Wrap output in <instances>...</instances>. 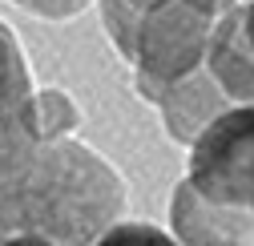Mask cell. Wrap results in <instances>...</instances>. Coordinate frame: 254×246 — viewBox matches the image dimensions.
Instances as JSON below:
<instances>
[{"mask_svg":"<svg viewBox=\"0 0 254 246\" xmlns=\"http://www.w3.org/2000/svg\"><path fill=\"white\" fill-rule=\"evenodd\" d=\"M125 214V182L77 137L20 141L0 153V238L33 234L89 246Z\"/></svg>","mask_w":254,"mask_h":246,"instance_id":"1","label":"cell"},{"mask_svg":"<svg viewBox=\"0 0 254 246\" xmlns=\"http://www.w3.org/2000/svg\"><path fill=\"white\" fill-rule=\"evenodd\" d=\"M222 8V0H157L137 12L125 57L137 65V89L149 101L162 85L202 69Z\"/></svg>","mask_w":254,"mask_h":246,"instance_id":"2","label":"cell"},{"mask_svg":"<svg viewBox=\"0 0 254 246\" xmlns=\"http://www.w3.org/2000/svg\"><path fill=\"white\" fill-rule=\"evenodd\" d=\"M182 182L202 202L254 222V101L226 105L198 129Z\"/></svg>","mask_w":254,"mask_h":246,"instance_id":"3","label":"cell"},{"mask_svg":"<svg viewBox=\"0 0 254 246\" xmlns=\"http://www.w3.org/2000/svg\"><path fill=\"white\" fill-rule=\"evenodd\" d=\"M202 69L230 105L254 101V0H234L222 8Z\"/></svg>","mask_w":254,"mask_h":246,"instance_id":"4","label":"cell"},{"mask_svg":"<svg viewBox=\"0 0 254 246\" xmlns=\"http://www.w3.org/2000/svg\"><path fill=\"white\" fill-rule=\"evenodd\" d=\"M170 234L182 246H254L250 218L202 202L186 182H178V190L170 198Z\"/></svg>","mask_w":254,"mask_h":246,"instance_id":"5","label":"cell"},{"mask_svg":"<svg viewBox=\"0 0 254 246\" xmlns=\"http://www.w3.org/2000/svg\"><path fill=\"white\" fill-rule=\"evenodd\" d=\"M153 105H162L166 113V129L178 137V141H194L198 129L206 125V121H214L222 109H226L230 101L222 97V89L210 81L206 69H194L190 77L174 81V85H162L153 93Z\"/></svg>","mask_w":254,"mask_h":246,"instance_id":"6","label":"cell"},{"mask_svg":"<svg viewBox=\"0 0 254 246\" xmlns=\"http://www.w3.org/2000/svg\"><path fill=\"white\" fill-rule=\"evenodd\" d=\"M37 85L28 73L24 49L8 24H0V153H8L12 145L28 141L24 137V113L33 101Z\"/></svg>","mask_w":254,"mask_h":246,"instance_id":"7","label":"cell"},{"mask_svg":"<svg viewBox=\"0 0 254 246\" xmlns=\"http://www.w3.org/2000/svg\"><path fill=\"white\" fill-rule=\"evenodd\" d=\"M77 117H81V109L73 97H65L61 89H37L33 101H28V113H24V137H33V141L73 137Z\"/></svg>","mask_w":254,"mask_h":246,"instance_id":"8","label":"cell"},{"mask_svg":"<svg viewBox=\"0 0 254 246\" xmlns=\"http://www.w3.org/2000/svg\"><path fill=\"white\" fill-rule=\"evenodd\" d=\"M89 246H182L166 226L157 222H141V218H121L113 222L105 234H97Z\"/></svg>","mask_w":254,"mask_h":246,"instance_id":"9","label":"cell"},{"mask_svg":"<svg viewBox=\"0 0 254 246\" xmlns=\"http://www.w3.org/2000/svg\"><path fill=\"white\" fill-rule=\"evenodd\" d=\"M12 4H20V8H28V12H41V16H49V20H61V16L85 8V0H12Z\"/></svg>","mask_w":254,"mask_h":246,"instance_id":"10","label":"cell"},{"mask_svg":"<svg viewBox=\"0 0 254 246\" xmlns=\"http://www.w3.org/2000/svg\"><path fill=\"white\" fill-rule=\"evenodd\" d=\"M222 4H234V0H222Z\"/></svg>","mask_w":254,"mask_h":246,"instance_id":"11","label":"cell"}]
</instances>
